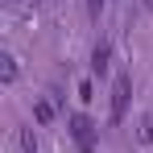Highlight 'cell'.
<instances>
[{
  "instance_id": "6da1fadb",
  "label": "cell",
  "mask_w": 153,
  "mask_h": 153,
  "mask_svg": "<svg viewBox=\"0 0 153 153\" xmlns=\"http://www.w3.org/2000/svg\"><path fill=\"white\" fill-rule=\"evenodd\" d=\"M128 91H132V79H128V75H120V79H116V87H112V124H120V120H124Z\"/></svg>"
},
{
  "instance_id": "7a4b0ae2",
  "label": "cell",
  "mask_w": 153,
  "mask_h": 153,
  "mask_svg": "<svg viewBox=\"0 0 153 153\" xmlns=\"http://www.w3.org/2000/svg\"><path fill=\"white\" fill-rule=\"evenodd\" d=\"M91 132H95V124L79 112V116H71V137H75L79 145H91Z\"/></svg>"
},
{
  "instance_id": "3957f363",
  "label": "cell",
  "mask_w": 153,
  "mask_h": 153,
  "mask_svg": "<svg viewBox=\"0 0 153 153\" xmlns=\"http://www.w3.org/2000/svg\"><path fill=\"white\" fill-rule=\"evenodd\" d=\"M108 62H112V46H108V42H100V46H95V54H91V71H95V75H108Z\"/></svg>"
},
{
  "instance_id": "277c9868",
  "label": "cell",
  "mask_w": 153,
  "mask_h": 153,
  "mask_svg": "<svg viewBox=\"0 0 153 153\" xmlns=\"http://www.w3.org/2000/svg\"><path fill=\"white\" fill-rule=\"evenodd\" d=\"M13 79H17V58L4 50L0 54V83H13Z\"/></svg>"
},
{
  "instance_id": "5b68a950",
  "label": "cell",
  "mask_w": 153,
  "mask_h": 153,
  "mask_svg": "<svg viewBox=\"0 0 153 153\" xmlns=\"http://www.w3.org/2000/svg\"><path fill=\"white\" fill-rule=\"evenodd\" d=\"M33 116H37V124H50L54 120V100H37L33 103Z\"/></svg>"
},
{
  "instance_id": "8992f818",
  "label": "cell",
  "mask_w": 153,
  "mask_h": 153,
  "mask_svg": "<svg viewBox=\"0 0 153 153\" xmlns=\"http://www.w3.org/2000/svg\"><path fill=\"white\" fill-rule=\"evenodd\" d=\"M21 149H25V153H37V137H33V128H21Z\"/></svg>"
},
{
  "instance_id": "52a82bcc",
  "label": "cell",
  "mask_w": 153,
  "mask_h": 153,
  "mask_svg": "<svg viewBox=\"0 0 153 153\" xmlns=\"http://www.w3.org/2000/svg\"><path fill=\"white\" fill-rule=\"evenodd\" d=\"M141 141H145V145L153 141V116H145V120H141Z\"/></svg>"
},
{
  "instance_id": "ba28073f",
  "label": "cell",
  "mask_w": 153,
  "mask_h": 153,
  "mask_svg": "<svg viewBox=\"0 0 153 153\" xmlns=\"http://www.w3.org/2000/svg\"><path fill=\"white\" fill-rule=\"evenodd\" d=\"M103 4H108V0H87V8H91V17H100V13H103Z\"/></svg>"
},
{
  "instance_id": "9c48e42d",
  "label": "cell",
  "mask_w": 153,
  "mask_h": 153,
  "mask_svg": "<svg viewBox=\"0 0 153 153\" xmlns=\"http://www.w3.org/2000/svg\"><path fill=\"white\" fill-rule=\"evenodd\" d=\"M83 153H95V149H91V145H83Z\"/></svg>"
},
{
  "instance_id": "30bf717a",
  "label": "cell",
  "mask_w": 153,
  "mask_h": 153,
  "mask_svg": "<svg viewBox=\"0 0 153 153\" xmlns=\"http://www.w3.org/2000/svg\"><path fill=\"white\" fill-rule=\"evenodd\" d=\"M145 8H153V0H145Z\"/></svg>"
}]
</instances>
